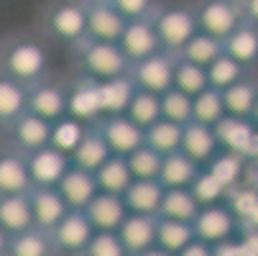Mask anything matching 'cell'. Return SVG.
I'll return each instance as SVG.
<instances>
[{
    "label": "cell",
    "instance_id": "cell-12",
    "mask_svg": "<svg viewBox=\"0 0 258 256\" xmlns=\"http://www.w3.org/2000/svg\"><path fill=\"white\" fill-rule=\"evenodd\" d=\"M115 233H118V238H120V243H123L128 256L141 253L146 248L156 246V215L128 213Z\"/></svg>",
    "mask_w": 258,
    "mask_h": 256
},
{
    "label": "cell",
    "instance_id": "cell-29",
    "mask_svg": "<svg viewBox=\"0 0 258 256\" xmlns=\"http://www.w3.org/2000/svg\"><path fill=\"white\" fill-rule=\"evenodd\" d=\"M197 210H200V205L192 197L189 187H164V197H161L156 218H171V221L192 223V218L197 215Z\"/></svg>",
    "mask_w": 258,
    "mask_h": 256
},
{
    "label": "cell",
    "instance_id": "cell-48",
    "mask_svg": "<svg viewBox=\"0 0 258 256\" xmlns=\"http://www.w3.org/2000/svg\"><path fill=\"white\" fill-rule=\"evenodd\" d=\"M174 256H212V246L200 241V238H192L187 246H184L181 251H176Z\"/></svg>",
    "mask_w": 258,
    "mask_h": 256
},
{
    "label": "cell",
    "instance_id": "cell-11",
    "mask_svg": "<svg viewBox=\"0 0 258 256\" xmlns=\"http://www.w3.org/2000/svg\"><path fill=\"white\" fill-rule=\"evenodd\" d=\"M195 18H197V31L215 36L220 41L240 26L238 11L228 3V0H207V3L195 13Z\"/></svg>",
    "mask_w": 258,
    "mask_h": 256
},
{
    "label": "cell",
    "instance_id": "cell-7",
    "mask_svg": "<svg viewBox=\"0 0 258 256\" xmlns=\"http://www.w3.org/2000/svg\"><path fill=\"white\" fill-rule=\"evenodd\" d=\"M131 77L136 82L138 90L154 92V95H164L166 90L174 87V59L169 54H151L141 62L133 64Z\"/></svg>",
    "mask_w": 258,
    "mask_h": 256
},
{
    "label": "cell",
    "instance_id": "cell-26",
    "mask_svg": "<svg viewBox=\"0 0 258 256\" xmlns=\"http://www.w3.org/2000/svg\"><path fill=\"white\" fill-rule=\"evenodd\" d=\"M49 133H51V123L33 116V113H21L13 121V136L21 143V149L33 151V149H41V146L49 143Z\"/></svg>",
    "mask_w": 258,
    "mask_h": 256
},
{
    "label": "cell",
    "instance_id": "cell-31",
    "mask_svg": "<svg viewBox=\"0 0 258 256\" xmlns=\"http://www.w3.org/2000/svg\"><path fill=\"white\" fill-rule=\"evenodd\" d=\"M107 157H113L107 149L105 138L100 136V131H90L85 133V138L77 143V149L72 151V167H80L85 172H95Z\"/></svg>",
    "mask_w": 258,
    "mask_h": 256
},
{
    "label": "cell",
    "instance_id": "cell-19",
    "mask_svg": "<svg viewBox=\"0 0 258 256\" xmlns=\"http://www.w3.org/2000/svg\"><path fill=\"white\" fill-rule=\"evenodd\" d=\"M120 197H123L128 213L159 215V205H161V197H164V185L159 179H133Z\"/></svg>",
    "mask_w": 258,
    "mask_h": 256
},
{
    "label": "cell",
    "instance_id": "cell-46",
    "mask_svg": "<svg viewBox=\"0 0 258 256\" xmlns=\"http://www.w3.org/2000/svg\"><path fill=\"white\" fill-rule=\"evenodd\" d=\"M82 256H128L118 233L113 231H95L90 243L85 246Z\"/></svg>",
    "mask_w": 258,
    "mask_h": 256
},
{
    "label": "cell",
    "instance_id": "cell-1",
    "mask_svg": "<svg viewBox=\"0 0 258 256\" xmlns=\"http://www.w3.org/2000/svg\"><path fill=\"white\" fill-rule=\"evenodd\" d=\"M3 67L8 72V77L21 85L36 82L46 69V52L44 46L33 44V41H16L8 46L3 57Z\"/></svg>",
    "mask_w": 258,
    "mask_h": 256
},
{
    "label": "cell",
    "instance_id": "cell-2",
    "mask_svg": "<svg viewBox=\"0 0 258 256\" xmlns=\"http://www.w3.org/2000/svg\"><path fill=\"white\" fill-rule=\"evenodd\" d=\"M192 231H195V238L215 246L220 241L233 238V233L238 231V218L225 202L202 205L197 215L192 218Z\"/></svg>",
    "mask_w": 258,
    "mask_h": 256
},
{
    "label": "cell",
    "instance_id": "cell-44",
    "mask_svg": "<svg viewBox=\"0 0 258 256\" xmlns=\"http://www.w3.org/2000/svg\"><path fill=\"white\" fill-rule=\"evenodd\" d=\"M159 100H161V118L179 123V126L192 121V97L184 95L181 90L171 87L164 95H159Z\"/></svg>",
    "mask_w": 258,
    "mask_h": 256
},
{
    "label": "cell",
    "instance_id": "cell-52",
    "mask_svg": "<svg viewBox=\"0 0 258 256\" xmlns=\"http://www.w3.org/2000/svg\"><path fill=\"white\" fill-rule=\"evenodd\" d=\"M133 256H174V253H169V251H164V248H159V246H151V248H146V251H141V253H133Z\"/></svg>",
    "mask_w": 258,
    "mask_h": 256
},
{
    "label": "cell",
    "instance_id": "cell-40",
    "mask_svg": "<svg viewBox=\"0 0 258 256\" xmlns=\"http://www.w3.org/2000/svg\"><path fill=\"white\" fill-rule=\"evenodd\" d=\"M205 72H207V85L215 87V90H225V87H230V85L243 80V64H238L225 52L220 54L212 64H207Z\"/></svg>",
    "mask_w": 258,
    "mask_h": 256
},
{
    "label": "cell",
    "instance_id": "cell-35",
    "mask_svg": "<svg viewBox=\"0 0 258 256\" xmlns=\"http://www.w3.org/2000/svg\"><path fill=\"white\" fill-rule=\"evenodd\" d=\"M223 95V105H225V116H238V118H248L253 113V105L258 97V87L253 82H235L225 90H220Z\"/></svg>",
    "mask_w": 258,
    "mask_h": 256
},
{
    "label": "cell",
    "instance_id": "cell-3",
    "mask_svg": "<svg viewBox=\"0 0 258 256\" xmlns=\"http://www.w3.org/2000/svg\"><path fill=\"white\" fill-rule=\"evenodd\" d=\"M92 233H95V228L90 223V218L85 215V210H67V215L49 231L54 251L56 253L61 251L69 256H82Z\"/></svg>",
    "mask_w": 258,
    "mask_h": 256
},
{
    "label": "cell",
    "instance_id": "cell-17",
    "mask_svg": "<svg viewBox=\"0 0 258 256\" xmlns=\"http://www.w3.org/2000/svg\"><path fill=\"white\" fill-rule=\"evenodd\" d=\"M85 215L90 218V223L95 231H118L123 223V218L128 215V208L120 195H110V192H97L90 205L85 208Z\"/></svg>",
    "mask_w": 258,
    "mask_h": 256
},
{
    "label": "cell",
    "instance_id": "cell-34",
    "mask_svg": "<svg viewBox=\"0 0 258 256\" xmlns=\"http://www.w3.org/2000/svg\"><path fill=\"white\" fill-rule=\"evenodd\" d=\"M143 133H146V146H151V149L159 151L161 157L179 151V146H181V126L179 123H171L166 118H159L156 123H151Z\"/></svg>",
    "mask_w": 258,
    "mask_h": 256
},
{
    "label": "cell",
    "instance_id": "cell-18",
    "mask_svg": "<svg viewBox=\"0 0 258 256\" xmlns=\"http://www.w3.org/2000/svg\"><path fill=\"white\" fill-rule=\"evenodd\" d=\"M179 151L184 157H189L195 164H205L215 157L217 151V138L212 133L210 126H202V123H184L181 126V146H179Z\"/></svg>",
    "mask_w": 258,
    "mask_h": 256
},
{
    "label": "cell",
    "instance_id": "cell-39",
    "mask_svg": "<svg viewBox=\"0 0 258 256\" xmlns=\"http://www.w3.org/2000/svg\"><path fill=\"white\" fill-rule=\"evenodd\" d=\"M125 116H128L136 126H141V128L146 131L151 123H156V121L161 118V100H159V95L146 92V90H136L133 100L128 103Z\"/></svg>",
    "mask_w": 258,
    "mask_h": 256
},
{
    "label": "cell",
    "instance_id": "cell-53",
    "mask_svg": "<svg viewBox=\"0 0 258 256\" xmlns=\"http://www.w3.org/2000/svg\"><path fill=\"white\" fill-rule=\"evenodd\" d=\"M243 226H248V228H258V202H255V208H253V213L245 218V223Z\"/></svg>",
    "mask_w": 258,
    "mask_h": 256
},
{
    "label": "cell",
    "instance_id": "cell-43",
    "mask_svg": "<svg viewBox=\"0 0 258 256\" xmlns=\"http://www.w3.org/2000/svg\"><path fill=\"white\" fill-rule=\"evenodd\" d=\"M128 169L133 174V179H159V169H161V154L154 151L151 146H138L136 151H131L125 157Z\"/></svg>",
    "mask_w": 258,
    "mask_h": 256
},
{
    "label": "cell",
    "instance_id": "cell-41",
    "mask_svg": "<svg viewBox=\"0 0 258 256\" xmlns=\"http://www.w3.org/2000/svg\"><path fill=\"white\" fill-rule=\"evenodd\" d=\"M26 113V87L11 77H0V121L13 123Z\"/></svg>",
    "mask_w": 258,
    "mask_h": 256
},
{
    "label": "cell",
    "instance_id": "cell-15",
    "mask_svg": "<svg viewBox=\"0 0 258 256\" xmlns=\"http://www.w3.org/2000/svg\"><path fill=\"white\" fill-rule=\"evenodd\" d=\"M125 18L110 3H92L87 8V36L92 41H110L118 44L120 33L125 28Z\"/></svg>",
    "mask_w": 258,
    "mask_h": 256
},
{
    "label": "cell",
    "instance_id": "cell-51",
    "mask_svg": "<svg viewBox=\"0 0 258 256\" xmlns=\"http://www.w3.org/2000/svg\"><path fill=\"white\" fill-rule=\"evenodd\" d=\"M245 16L258 23V0H245Z\"/></svg>",
    "mask_w": 258,
    "mask_h": 256
},
{
    "label": "cell",
    "instance_id": "cell-38",
    "mask_svg": "<svg viewBox=\"0 0 258 256\" xmlns=\"http://www.w3.org/2000/svg\"><path fill=\"white\" fill-rule=\"evenodd\" d=\"M85 123L75 121V118H59L51 123V133H49V146H54L56 151L72 157V151L77 149V143L85 138Z\"/></svg>",
    "mask_w": 258,
    "mask_h": 256
},
{
    "label": "cell",
    "instance_id": "cell-37",
    "mask_svg": "<svg viewBox=\"0 0 258 256\" xmlns=\"http://www.w3.org/2000/svg\"><path fill=\"white\" fill-rule=\"evenodd\" d=\"M225 116V105H223V95L215 87H205L200 95L192 97V121L202 123V126H215L220 118Z\"/></svg>",
    "mask_w": 258,
    "mask_h": 256
},
{
    "label": "cell",
    "instance_id": "cell-10",
    "mask_svg": "<svg viewBox=\"0 0 258 256\" xmlns=\"http://www.w3.org/2000/svg\"><path fill=\"white\" fill-rule=\"evenodd\" d=\"M118 46L128 57V62H133V64L146 59V57H151V54H156L161 49L154 23L146 21V18H136V21L125 23L120 39H118Z\"/></svg>",
    "mask_w": 258,
    "mask_h": 256
},
{
    "label": "cell",
    "instance_id": "cell-24",
    "mask_svg": "<svg viewBox=\"0 0 258 256\" xmlns=\"http://www.w3.org/2000/svg\"><path fill=\"white\" fill-rule=\"evenodd\" d=\"M67 113L85 123V121H95L100 113V97H97V80H82L72 95H67Z\"/></svg>",
    "mask_w": 258,
    "mask_h": 256
},
{
    "label": "cell",
    "instance_id": "cell-58",
    "mask_svg": "<svg viewBox=\"0 0 258 256\" xmlns=\"http://www.w3.org/2000/svg\"><path fill=\"white\" fill-rule=\"evenodd\" d=\"M90 3H107V0H90Z\"/></svg>",
    "mask_w": 258,
    "mask_h": 256
},
{
    "label": "cell",
    "instance_id": "cell-28",
    "mask_svg": "<svg viewBox=\"0 0 258 256\" xmlns=\"http://www.w3.org/2000/svg\"><path fill=\"white\" fill-rule=\"evenodd\" d=\"M200 164H195L189 157L181 151L161 157V169H159V182L164 187H189L192 179L197 177Z\"/></svg>",
    "mask_w": 258,
    "mask_h": 256
},
{
    "label": "cell",
    "instance_id": "cell-6",
    "mask_svg": "<svg viewBox=\"0 0 258 256\" xmlns=\"http://www.w3.org/2000/svg\"><path fill=\"white\" fill-rule=\"evenodd\" d=\"M23 159H26V169H28L33 187H56L64 172L72 167L69 157L56 151L49 143L41 146V149L28 151V157H23Z\"/></svg>",
    "mask_w": 258,
    "mask_h": 256
},
{
    "label": "cell",
    "instance_id": "cell-32",
    "mask_svg": "<svg viewBox=\"0 0 258 256\" xmlns=\"http://www.w3.org/2000/svg\"><path fill=\"white\" fill-rule=\"evenodd\" d=\"M195 238L192 223H184V221H171V218H156V246L176 253L187 246Z\"/></svg>",
    "mask_w": 258,
    "mask_h": 256
},
{
    "label": "cell",
    "instance_id": "cell-47",
    "mask_svg": "<svg viewBox=\"0 0 258 256\" xmlns=\"http://www.w3.org/2000/svg\"><path fill=\"white\" fill-rule=\"evenodd\" d=\"M125 21H136V18H146L151 8V0H107Z\"/></svg>",
    "mask_w": 258,
    "mask_h": 256
},
{
    "label": "cell",
    "instance_id": "cell-42",
    "mask_svg": "<svg viewBox=\"0 0 258 256\" xmlns=\"http://www.w3.org/2000/svg\"><path fill=\"white\" fill-rule=\"evenodd\" d=\"M174 87L181 90L184 95H189V97L200 95L205 87H210L205 67L192 64V62H184V59L174 62Z\"/></svg>",
    "mask_w": 258,
    "mask_h": 256
},
{
    "label": "cell",
    "instance_id": "cell-45",
    "mask_svg": "<svg viewBox=\"0 0 258 256\" xmlns=\"http://www.w3.org/2000/svg\"><path fill=\"white\" fill-rule=\"evenodd\" d=\"M189 192H192V197L197 200V205L202 208V205H217V202H225V195H228V190L220 185V182L205 169H200L197 172V177L192 179V185H189Z\"/></svg>",
    "mask_w": 258,
    "mask_h": 256
},
{
    "label": "cell",
    "instance_id": "cell-9",
    "mask_svg": "<svg viewBox=\"0 0 258 256\" xmlns=\"http://www.w3.org/2000/svg\"><path fill=\"white\" fill-rule=\"evenodd\" d=\"M100 136L105 138L110 154L115 157H128L138 146L146 143V133L141 126H136L128 116H107L100 126Z\"/></svg>",
    "mask_w": 258,
    "mask_h": 256
},
{
    "label": "cell",
    "instance_id": "cell-25",
    "mask_svg": "<svg viewBox=\"0 0 258 256\" xmlns=\"http://www.w3.org/2000/svg\"><path fill=\"white\" fill-rule=\"evenodd\" d=\"M31 187L26 159L18 154H0V195H26Z\"/></svg>",
    "mask_w": 258,
    "mask_h": 256
},
{
    "label": "cell",
    "instance_id": "cell-8",
    "mask_svg": "<svg viewBox=\"0 0 258 256\" xmlns=\"http://www.w3.org/2000/svg\"><path fill=\"white\" fill-rule=\"evenodd\" d=\"M212 133L217 138V146H223L225 151L238 154L243 159H250L253 143L258 136V128L253 123H248V118H238V116H223L215 126Z\"/></svg>",
    "mask_w": 258,
    "mask_h": 256
},
{
    "label": "cell",
    "instance_id": "cell-13",
    "mask_svg": "<svg viewBox=\"0 0 258 256\" xmlns=\"http://www.w3.org/2000/svg\"><path fill=\"white\" fill-rule=\"evenodd\" d=\"M56 192L61 195V200L67 202L69 210H85L90 205V200L97 195V182L92 172H85L80 167H69L64 172V177L59 179Z\"/></svg>",
    "mask_w": 258,
    "mask_h": 256
},
{
    "label": "cell",
    "instance_id": "cell-54",
    "mask_svg": "<svg viewBox=\"0 0 258 256\" xmlns=\"http://www.w3.org/2000/svg\"><path fill=\"white\" fill-rule=\"evenodd\" d=\"M6 253H8V233L0 231V256H6Z\"/></svg>",
    "mask_w": 258,
    "mask_h": 256
},
{
    "label": "cell",
    "instance_id": "cell-59",
    "mask_svg": "<svg viewBox=\"0 0 258 256\" xmlns=\"http://www.w3.org/2000/svg\"><path fill=\"white\" fill-rule=\"evenodd\" d=\"M243 253H245V251H243ZM245 256H248V253H245Z\"/></svg>",
    "mask_w": 258,
    "mask_h": 256
},
{
    "label": "cell",
    "instance_id": "cell-36",
    "mask_svg": "<svg viewBox=\"0 0 258 256\" xmlns=\"http://www.w3.org/2000/svg\"><path fill=\"white\" fill-rule=\"evenodd\" d=\"M220 54H223V41L215 39V36L202 33V31H197L192 39L179 49V57L184 62H192V64H200V67L212 64Z\"/></svg>",
    "mask_w": 258,
    "mask_h": 256
},
{
    "label": "cell",
    "instance_id": "cell-14",
    "mask_svg": "<svg viewBox=\"0 0 258 256\" xmlns=\"http://www.w3.org/2000/svg\"><path fill=\"white\" fill-rule=\"evenodd\" d=\"M28 202H31V215L33 226L41 231H51L61 218L67 215V202L56 192V187H31L28 190Z\"/></svg>",
    "mask_w": 258,
    "mask_h": 256
},
{
    "label": "cell",
    "instance_id": "cell-30",
    "mask_svg": "<svg viewBox=\"0 0 258 256\" xmlns=\"http://www.w3.org/2000/svg\"><path fill=\"white\" fill-rule=\"evenodd\" d=\"M223 52L238 64H253L258 59V31L253 26H238L230 36L223 39Z\"/></svg>",
    "mask_w": 258,
    "mask_h": 256
},
{
    "label": "cell",
    "instance_id": "cell-5",
    "mask_svg": "<svg viewBox=\"0 0 258 256\" xmlns=\"http://www.w3.org/2000/svg\"><path fill=\"white\" fill-rule=\"evenodd\" d=\"M82 62H85V69L92 75V80H113V77L128 75L131 69L128 57L120 52L118 44H110V41H90Z\"/></svg>",
    "mask_w": 258,
    "mask_h": 256
},
{
    "label": "cell",
    "instance_id": "cell-49",
    "mask_svg": "<svg viewBox=\"0 0 258 256\" xmlns=\"http://www.w3.org/2000/svg\"><path fill=\"white\" fill-rule=\"evenodd\" d=\"M212 256H245V253H243L240 241L228 238V241H220V243L212 246Z\"/></svg>",
    "mask_w": 258,
    "mask_h": 256
},
{
    "label": "cell",
    "instance_id": "cell-33",
    "mask_svg": "<svg viewBox=\"0 0 258 256\" xmlns=\"http://www.w3.org/2000/svg\"><path fill=\"white\" fill-rule=\"evenodd\" d=\"M245 167H248V159L238 157V154H230V151H223L210 159V167L207 172L223 185L225 190H233L240 185V179L245 174Z\"/></svg>",
    "mask_w": 258,
    "mask_h": 256
},
{
    "label": "cell",
    "instance_id": "cell-21",
    "mask_svg": "<svg viewBox=\"0 0 258 256\" xmlns=\"http://www.w3.org/2000/svg\"><path fill=\"white\" fill-rule=\"evenodd\" d=\"M26 111L54 123L67 113V95L54 85H36L26 92Z\"/></svg>",
    "mask_w": 258,
    "mask_h": 256
},
{
    "label": "cell",
    "instance_id": "cell-23",
    "mask_svg": "<svg viewBox=\"0 0 258 256\" xmlns=\"http://www.w3.org/2000/svg\"><path fill=\"white\" fill-rule=\"evenodd\" d=\"M95 182H97V192H110V195H123L128 190V185L133 182V174L128 169L125 157H107L95 172Z\"/></svg>",
    "mask_w": 258,
    "mask_h": 256
},
{
    "label": "cell",
    "instance_id": "cell-27",
    "mask_svg": "<svg viewBox=\"0 0 258 256\" xmlns=\"http://www.w3.org/2000/svg\"><path fill=\"white\" fill-rule=\"evenodd\" d=\"M51 236L41 228H26L21 233L8 236V253L6 256H54Z\"/></svg>",
    "mask_w": 258,
    "mask_h": 256
},
{
    "label": "cell",
    "instance_id": "cell-57",
    "mask_svg": "<svg viewBox=\"0 0 258 256\" xmlns=\"http://www.w3.org/2000/svg\"><path fill=\"white\" fill-rule=\"evenodd\" d=\"M250 185H253V187H255V190H258V177H255V179H253V182H250Z\"/></svg>",
    "mask_w": 258,
    "mask_h": 256
},
{
    "label": "cell",
    "instance_id": "cell-20",
    "mask_svg": "<svg viewBox=\"0 0 258 256\" xmlns=\"http://www.w3.org/2000/svg\"><path fill=\"white\" fill-rule=\"evenodd\" d=\"M49 28L64 41H80L87 36V8L77 3H61L49 16Z\"/></svg>",
    "mask_w": 258,
    "mask_h": 256
},
{
    "label": "cell",
    "instance_id": "cell-50",
    "mask_svg": "<svg viewBox=\"0 0 258 256\" xmlns=\"http://www.w3.org/2000/svg\"><path fill=\"white\" fill-rule=\"evenodd\" d=\"M243 236H240V246L248 256H258V228H248L243 226Z\"/></svg>",
    "mask_w": 258,
    "mask_h": 256
},
{
    "label": "cell",
    "instance_id": "cell-56",
    "mask_svg": "<svg viewBox=\"0 0 258 256\" xmlns=\"http://www.w3.org/2000/svg\"><path fill=\"white\" fill-rule=\"evenodd\" d=\"M253 118H255V123H258V97H255V105H253V113H250Z\"/></svg>",
    "mask_w": 258,
    "mask_h": 256
},
{
    "label": "cell",
    "instance_id": "cell-16",
    "mask_svg": "<svg viewBox=\"0 0 258 256\" xmlns=\"http://www.w3.org/2000/svg\"><path fill=\"white\" fill-rule=\"evenodd\" d=\"M136 82L131 75H120L113 80H97V97L102 116H125L128 103L136 95Z\"/></svg>",
    "mask_w": 258,
    "mask_h": 256
},
{
    "label": "cell",
    "instance_id": "cell-22",
    "mask_svg": "<svg viewBox=\"0 0 258 256\" xmlns=\"http://www.w3.org/2000/svg\"><path fill=\"white\" fill-rule=\"evenodd\" d=\"M26 228H33L28 192L26 195H0V231L13 236Z\"/></svg>",
    "mask_w": 258,
    "mask_h": 256
},
{
    "label": "cell",
    "instance_id": "cell-55",
    "mask_svg": "<svg viewBox=\"0 0 258 256\" xmlns=\"http://www.w3.org/2000/svg\"><path fill=\"white\" fill-rule=\"evenodd\" d=\"M248 162L258 164V136H255V143H253V151H250V159H248Z\"/></svg>",
    "mask_w": 258,
    "mask_h": 256
},
{
    "label": "cell",
    "instance_id": "cell-4",
    "mask_svg": "<svg viewBox=\"0 0 258 256\" xmlns=\"http://www.w3.org/2000/svg\"><path fill=\"white\" fill-rule=\"evenodd\" d=\"M159 44L169 52H179L197 33V18L187 8H166L154 21Z\"/></svg>",
    "mask_w": 258,
    "mask_h": 256
}]
</instances>
